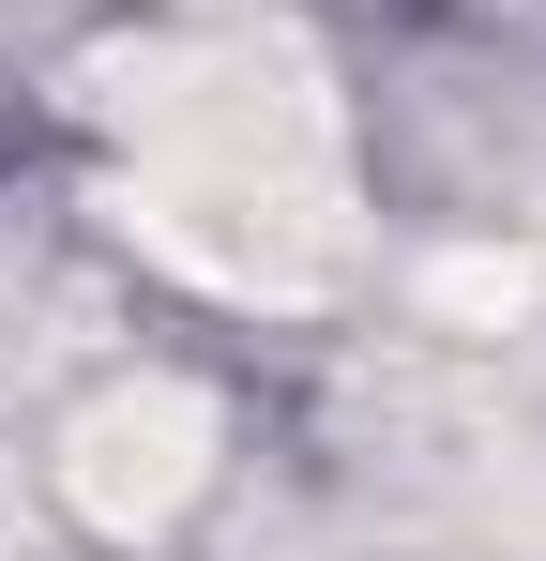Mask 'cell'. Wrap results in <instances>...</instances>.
Wrapping results in <instances>:
<instances>
[{
  "instance_id": "obj_1",
  "label": "cell",
  "mask_w": 546,
  "mask_h": 561,
  "mask_svg": "<svg viewBox=\"0 0 546 561\" xmlns=\"http://www.w3.org/2000/svg\"><path fill=\"white\" fill-rule=\"evenodd\" d=\"M122 122V228L213 304H319L350 274V152L334 92L273 31H182L106 77Z\"/></svg>"
},
{
  "instance_id": "obj_2",
  "label": "cell",
  "mask_w": 546,
  "mask_h": 561,
  "mask_svg": "<svg viewBox=\"0 0 546 561\" xmlns=\"http://www.w3.org/2000/svg\"><path fill=\"white\" fill-rule=\"evenodd\" d=\"M213 485V394L197 379H106L61 440V501H77L106 547H152L182 531V501Z\"/></svg>"
}]
</instances>
